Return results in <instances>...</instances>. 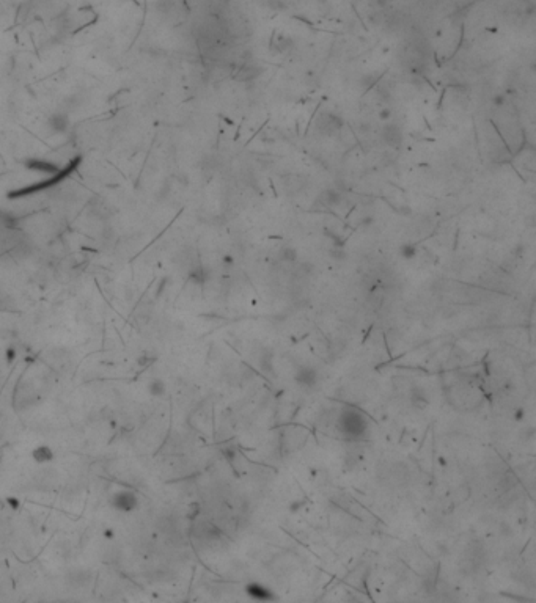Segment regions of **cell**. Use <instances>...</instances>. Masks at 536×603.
<instances>
[{"label":"cell","mask_w":536,"mask_h":603,"mask_svg":"<svg viewBox=\"0 0 536 603\" xmlns=\"http://www.w3.org/2000/svg\"><path fill=\"white\" fill-rule=\"evenodd\" d=\"M340 429L349 438H362L368 429V423L362 413L354 409H345L340 415Z\"/></svg>","instance_id":"obj_1"},{"label":"cell","mask_w":536,"mask_h":603,"mask_svg":"<svg viewBox=\"0 0 536 603\" xmlns=\"http://www.w3.org/2000/svg\"><path fill=\"white\" fill-rule=\"evenodd\" d=\"M79 162H80V159H79V157H77V159H74L71 163H68V165H66L65 168H62V170H60V173L49 176L47 179L42 181V183H37V184H33V186L24 187V188H21V190L11 192V193L8 195V196H10V198H18V196H24V195H32V193H37V192H39V190H44V188H50L52 186H55V184L60 183V181H63V179H65L68 175H71L73 171H74V168L79 165Z\"/></svg>","instance_id":"obj_2"},{"label":"cell","mask_w":536,"mask_h":603,"mask_svg":"<svg viewBox=\"0 0 536 603\" xmlns=\"http://www.w3.org/2000/svg\"><path fill=\"white\" fill-rule=\"evenodd\" d=\"M139 504H140L139 496L135 495L132 490H118V492H115L110 496V506H112L115 511L123 512V514L134 512L139 507Z\"/></svg>","instance_id":"obj_3"},{"label":"cell","mask_w":536,"mask_h":603,"mask_svg":"<svg viewBox=\"0 0 536 603\" xmlns=\"http://www.w3.org/2000/svg\"><path fill=\"white\" fill-rule=\"evenodd\" d=\"M343 126H345L343 118L337 113H324L319 115L316 119L318 132L327 137H334L335 134H338L343 129Z\"/></svg>","instance_id":"obj_4"},{"label":"cell","mask_w":536,"mask_h":603,"mask_svg":"<svg viewBox=\"0 0 536 603\" xmlns=\"http://www.w3.org/2000/svg\"><path fill=\"white\" fill-rule=\"evenodd\" d=\"M25 168L37 171V173H41V175H49V176L60 173V170H62L57 163L50 162V160H44V159H27L25 160Z\"/></svg>","instance_id":"obj_5"},{"label":"cell","mask_w":536,"mask_h":603,"mask_svg":"<svg viewBox=\"0 0 536 603\" xmlns=\"http://www.w3.org/2000/svg\"><path fill=\"white\" fill-rule=\"evenodd\" d=\"M381 137L390 148H399L403 143V131L396 124H385L381 131Z\"/></svg>","instance_id":"obj_6"},{"label":"cell","mask_w":536,"mask_h":603,"mask_svg":"<svg viewBox=\"0 0 536 603\" xmlns=\"http://www.w3.org/2000/svg\"><path fill=\"white\" fill-rule=\"evenodd\" d=\"M294 380L297 385L302 386V388H313L318 382V373L314 371V368L301 366L294 376Z\"/></svg>","instance_id":"obj_7"},{"label":"cell","mask_w":536,"mask_h":603,"mask_svg":"<svg viewBox=\"0 0 536 603\" xmlns=\"http://www.w3.org/2000/svg\"><path fill=\"white\" fill-rule=\"evenodd\" d=\"M47 126L54 134H65L70 129V119L65 113H54L47 119Z\"/></svg>","instance_id":"obj_8"},{"label":"cell","mask_w":536,"mask_h":603,"mask_svg":"<svg viewBox=\"0 0 536 603\" xmlns=\"http://www.w3.org/2000/svg\"><path fill=\"white\" fill-rule=\"evenodd\" d=\"M263 73V68L253 65V63H244L241 66V70L237 71L236 74V79L241 80V82H250L255 80L257 77Z\"/></svg>","instance_id":"obj_9"},{"label":"cell","mask_w":536,"mask_h":603,"mask_svg":"<svg viewBox=\"0 0 536 603\" xmlns=\"http://www.w3.org/2000/svg\"><path fill=\"white\" fill-rule=\"evenodd\" d=\"M32 457L39 465L50 463L54 460V451H52V448L47 446V445H39L32 451Z\"/></svg>","instance_id":"obj_10"},{"label":"cell","mask_w":536,"mask_h":603,"mask_svg":"<svg viewBox=\"0 0 536 603\" xmlns=\"http://www.w3.org/2000/svg\"><path fill=\"white\" fill-rule=\"evenodd\" d=\"M247 594L250 597H253L255 600H261V602L274 599L272 592L269 589H266L265 586H261V584H249L247 586Z\"/></svg>","instance_id":"obj_11"},{"label":"cell","mask_w":536,"mask_h":603,"mask_svg":"<svg viewBox=\"0 0 536 603\" xmlns=\"http://www.w3.org/2000/svg\"><path fill=\"white\" fill-rule=\"evenodd\" d=\"M322 201H324V204H327L329 208H338V206H342L343 195L342 192H338L337 188H327V190H324V193H322Z\"/></svg>","instance_id":"obj_12"},{"label":"cell","mask_w":536,"mask_h":603,"mask_svg":"<svg viewBox=\"0 0 536 603\" xmlns=\"http://www.w3.org/2000/svg\"><path fill=\"white\" fill-rule=\"evenodd\" d=\"M147 390H148V393L153 396V398H160V396L165 394L167 385H165V382L162 380V378L156 377V378H151V380L148 382Z\"/></svg>","instance_id":"obj_13"},{"label":"cell","mask_w":536,"mask_h":603,"mask_svg":"<svg viewBox=\"0 0 536 603\" xmlns=\"http://www.w3.org/2000/svg\"><path fill=\"white\" fill-rule=\"evenodd\" d=\"M208 272H206V269L205 267H201V265H198V267H195L193 270H191V273H189V278L193 281V283H197V284H205L206 283V280H208Z\"/></svg>","instance_id":"obj_14"},{"label":"cell","mask_w":536,"mask_h":603,"mask_svg":"<svg viewBox=\"0 0 536 603\" xmlns=\"http://www.w3.org/2000/svg\"><path fill=\"white\" fill-rule=\"evenodd\" d=\"M293 47V39L291 38H288V37H280L277 41H275V44H274V49H275V52H286L288 49H291Z\"/></svg>","instance_id":"obj_15"},{"label":"cell","mask_w":536,"mask_h":603,"mask_svg":"<svg viewBox=\"0 0 536 603\" xmlns=\"http://www.w3.org/2000/svg\"><path fill=\"white\" fill-rule=\"evenodd\" d=\"M280 260L285 263H294L297 260V252L293 247H283L280 250Z\"/></svg>","instance_id":"obj_16"},{"label":"cell","mask_w":536,"mask_h":603,"mask_svg":"<svg viewBox=\"0 0 536 603\" xmlns=\"http://www.w3.org/2000/svg\"><path fill=\"white\" fill-rule=\"evenodd\" d=\"M399 255H401L404 260H411V258H414L417 255V248L412 244H404V245L399 247Z\"/></svg>","instance_id":"obj_17"},{"label":"cell","mask_w":536,"mask_h":603,"mask_svg":"<svg viewBox=\"0 0 536 603\" xmlns=\"http://www.w3.org/2000/svg\"><path fill=\"white\" fill-rule=\"evenodd\" d=\"M381 75H378L376 73H373V74H365V75H362V79H360V85L363 88H371L374 83H376V80L379 79Z\"/></svg>","instance_id":"obj_18"},{"label":"cell","mask_w":536,"mask_h":603,"mask_svg":"<svg viewBox=\"0 0 536 603\" xmlns=\"http://www.w3.org/2000/svg\"><path fill=\"white\" fill-rule=\"evenodd\" d=\"M329 255L334 258L335 261H343L346 258V252L343 250V247H332L329 250Z\"/></svg>","instance_id":"obj_19"},{"label":"cell","mask_w":536,"mask_h":603,"mask_svg":"<svg viewBox=\"0 0 536 603\" xmlns=\"http://www.w3.org/2000/svg\"><path fill=\"white\" fill-rule=\"evenodd\" d=\"M16 349L14 347H8L6 349V352H5V360H6V363H13V361L16 360Z\"/></svg>","instance_id":"obj_20"},{"label":"cell","mask_w":536,"mask_h":603,"mask_svg":"<svg viewBox=\"0 0 536 603\" xmlns=\"http://www.w3.org/2000/svg\"><path fill=\"white\" fill-rule=\"evenodd\" d=\"M374 223V219L371 217V215H365V217H362L360 220H359V225L362 226V228H368V226H371Z\"/></svg>","instance_id":"obj_21"},{"label":"cell","mask_w":536,"mask_h":603,"mask_svg":"<svg viewBox=\"0 0 536 603\" xmlns=\"http://www.w3.org/2000/svg\"><path fill=\"white\" fill-rule=\"evenodd\" d=\"M6 501H8V506H10L11 509H14V511H18L19 507H21V503H19L18 498H8Z\"/></svg>","instance_id":"obj_22"},{"label":"cell","mask_w":536,"mask_h":603,"mask_svg":"<svg viewBox=\"0 0 536 603\" xmlns=\"http://www.w3.org/2000/svg\"><path fill=\"white\" fill-rule=\"evenodd\" d=\"M390 116H392V110H390V109H382L379 112V118L382 119V121H385V119H388Z\"/></svg>","instance_id":"obj_23"},{"label":"cell","mask_w":536,"mask_h":603,"mask_svg":"<svg viewBox=\"0 0 536 603\" xmlns=\"http://www.w3.org/2000/svg\"><path fill=\"white\" fill-rule=\"evenodd\" d=\"M494 104L498 106V107L505 104V96H503V94H497V96L494 98Z\"/></svg>","instance_id":"obj_24"},{"label":"cell","mask_w":536,"mask_h":603,"mask_svg":"<svg viewBox=\"0 0 536 603\" xmlns=\"http://www.w3.org/2000/svg\"><path fill=\"white\" fill-rule=\"evenodd\" d=\"M359 131H360L362 134H367V132L371 131V127H370L368 123H360V124H359Z\"/></svg>","instance_id":"obj_25"},{"label":"cell","mask_w":536,"mask_h":603,"mask_svg":"<svg viewBox=\"0 0 536 603\" xmlns=\"http://www.w3.org/2000/svg\"><path fill=\"white\" fill-rule=\"evenodd\" d=\"M224 263H225L227 265H231V264H233V258H231V256H225V258H224Z\"/></svg>","instance_id":"obj_26"},{"label":"cell","mask_w":536,"mask_h":603,"mask_svg":"<svg viewBox=\"0 0 536 603\" xmlns=\"http://www.w3.org/2000/svg\"><path fill=\"white\" fill-rule=\"evenodd\" d=\"M106 536H107V537H112L114 532H112V531H106Z\"/></svg>","instance_id":"obj_27"}]
</instances>
